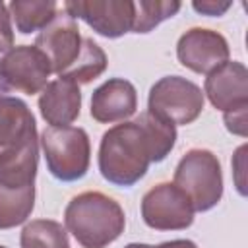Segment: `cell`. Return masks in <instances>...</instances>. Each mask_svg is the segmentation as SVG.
Returning a JSON list of instances; mask_svg holds the SVG:
<instances>
[{
    "label": "cell",
    "instance_id": "ffe728a7",
    "mask_svg": "<svg viewBox=\"0 0 248 248\" xmlns=\"http://www.w3.org/2000/svg\"><path fill=\"white\" fill-rule=\"evenodd\" d=\"M182 8L180 2H165V0H140L134 2V33H149L161 21L172 17Z\"/></svg>",
    "mask_w": 248,
    "mask_h": 248
},
{
    "label": "cell",
    "instance_id": "e0dca14e",
    "mask_svg": "<svg viewBox=\"0 0 248 248\" xmlns=\"http://www.w3.org/2000/svg\"><path fill=\"white\" fill-rule=\"evenodd\" d=\"M35 207V186L14 190L0 186V229H12L27 221Z\"/></svg>",
    "mask_w": 248,
    "mask_h": 248
},
{
    "label": "cell",
    "instance_id": "603a6c76",
    "mask_svg": "<svg viewBox=\"0 0 248 248\" xmlns=\"http://www.w3.org/2000/svg\"><path fill=\"white\" fill-rule=\"evenodd\" d=\"M151 248H198V246L192 240H169V242H163Z\"/></svg>",
    "mask_w": 248,
    "mask_h": 248
},
{
    "label": "cell",
    "instance_id": "d4e9b609",
    "mask_svg": "<svg viewBox=\"0 0 248 248\" xmlns=\"http://www.w3.org/2000/svg\"><path fill=\"white\" fill-rule=\"evenodd\" d=\"M124 248H151L149 244H138V242H132V244H128V246H124Z\"/></svg>",
    "mask_w": 248,
    "mask_h": 248
},
{
    "label": "cell",
    "instance_id": "cb8c5ba5",
    "mask_svg": "<svg viewBox=\"0 0 248 248\" xmlns=\"http://www.w3.org/2000/svg\"><path fill=\"white\" fill-rule=\"evenodd\" d=\"M10 91V87L4 83V79H2V76H0V95H6Z\"/></svg>",
    "mask_w": 248,
    "mask_h": 248
},
{
    "label": "cell",
    "instance_id": "7a4b0ae2",
    "mask_svg": "<svg viewBox=\"0 0 248 248\" xmlns=\"http://www.w3.org/2000/svg\"><path fill=\"white\" fill-rule=\"evenodd\" d=\"M64 223L83 248H105L124 232L126 217L120 203L107 194L81 192L68 202Z\"/></svg>",
    "mask_w": 248,
    "mask_h": 248
},
{
    "label": "cell",
    "instance_id": "44dd1931",
    "mask_svg": "<svg viewBox=\"0 0 248 248\" xmlns=\"http://www.w3.org/2000/svg\"><path fill=\"white\" fill-rule=\"evenodd\" d=\"M14 48V31L10 23V12L4 2H0V52H8Z\"/></svg>",
    "mask_w": 248,
    "mask_h": 248
},
{
    "label": "cell",
    "instance_id": "d6986e66",
    "mask_svg": "<svg viewBox=\"0 0 248 248\" xmlns=\"http://www.w3.org/2000/svg\"><path fill=\"white\" fill-rule=\"evenodd\" d=\"M21 248H70L66 229L52 219H35L27 223L19 236Z\"/></svg>",
    "mask_w": 248,
    "mask_h": 248
},
{
    "label": "cell",
    "instance_id": "7c38bea8",
    "mask_svg": "<svg viewBox=\"0 0 248 248\" xmlns=\"http://www.w3.org/2000/svg\"><path fill=\"white\" fill-rule=\"evenodd\" d=\"M37 165H39V138L37 132H33L19 143L6 147L0 153V186L14 190L35 186Z\"/></svg>",
    "mask_w": 248,
    "mask_h": 248
},
{
    "label": "cell",
    "instance_id": "4fadbf2b",
    "mask_svg": "<svg viewBox=\"0 0 248 248\" xmlns=\"http://www.w3.org/2000/svg\"><path fill=\"white\" fill-rule=\"evenodd\" d=\"M138 108L136 87L122 78H112L99 85L91 95V116L101 124L130 118Z\"/></svg>",
    "mask_w": 248,
    "mask_h": 248
},
{
    "label": "cell",
    "instance_id": "8fae6325",
    "mask_svg": "<svg viewBox=\"0 0 248 248\" xmlns=\"http://www.w3.org/2000/svg\"><path fill=\"white\" fill-rule=\"evenodd\" d=\"M176 56L184 68L196 74H209L229 60V43L213 29L192 27L178 39Z\"/></svg>",
    "mask_w": 248,
    "mask_h": 248
},
{
    "label": "cell",
    "instance_id": "2e32d148",
    "mask_svg": "<svg viewBox=\"0 0 248 248\" xmlns=\"http://www.w3.org/2000/svg\"><path fill=\"white\" fill-rule=\"evenodd\" d=\"M8 12L16 21L19 33L29 35L41 31L58 12V4L52 0H12Z\"/></svg>",
    "mask_w": 248,
    "mask_h": 248
},
{
    "label": "cell",
    "instance_id": "5bb4252c",
    "mask_svg": "<svg viewBox=\"0 0 248 248\" xmlns=\"http://www.w3.org/2000/svg\"><path fill=\"white\" fill-rule=\"evenodd\" d=\"M81 108V93L79 85L68 81V79H54L46 83L39 97V110L41 116L50 126H70L78 116Z\"/></svg>",
    "mask_w": 248,
    "mask_h": 248
},
{
    "label": "cell",
    "instance_id": "9a60e30c",
    "mask_svg": "<svg viewBox=\"0 0 248 248\" xmlns=\"http://www.w3.org/2000/svg\"><path fill=\"white\" fill-rule=\"evenodd\" d=\"M37 132L35 116L29 107L10 95H0V147H12Z\"/></svg>",
    "mask_w": 248,
    "mask_h": 248
},
{
    "label": "cell",
    "instance_id": "9c48e42d",
    "mask_svg": "<svg viewBox=\"0 0 248 248\" xmlns=\"http://www.w3.org/2000/svg\"><path fill=\"white\" fill-rule=\"evenodd\" d=\"M50 74L52 68L48 58L35 45L14 46L0 58V76L4 83L27 95L43 91Z\"/></svg>",
    "mask_w": 248,
    "mask_h": 248
},
{
    "label": "cell",
    "instance_id": "484cf974",
    "mask_svg": "<svg viewBox=\"0 0 248 248\" xmlns=\"http://www.w3.org/2000/svg\"><path fill=\"white\" fill-rule=\"evenodd\" d=\"M0 248H6V246H0Z\"/></svg>",
    "mask_w": 248,
    "mask_h": 248
},
{
    "label": "cell",
    "instance_id": "52a82bcc",
    "mask_svg": "<svg viewBox=\"0 0 248 248\" xmlns=\"http://www.w3.org/2000/svg\"><path fill=\"white\" fill-rule=\"evenodd\" d=\"M141 217L155 231H182L194 223V207L178 186L161 182L143 196Z\"/></svg>",
    "mask_w": 248,
    "mask_h": 248
},
{
    "label": "cell",
    "instance_id": "6da1fadb",
    "mask_svg": "<svg viewBox=\"0 0 248 248\" xmlns=\"http://www.w3.org/2000/svg\"><path fill=\"white\" fill-rule=\"evenodd\" d=\"M176 141V128L149 110L107 130L99 145V170L114 186H134L151 163L163 161Z\"/></svg>",
    "mask_w": 248,
    "mask_h": 248
},
{
    "label": "cell",
    "instance_id": "8992f818",
    "mask_svg": "<svg viewBox=\"0 0 248 248\" xmlns=\"http://www.w3.org/2000/svg\"><path fill=\"white\" fill-rule=\"evenodd\" d=\"M147 110L172 126H186L202 114L203 93L186 78L165 76L149 89Z\"/></svg>",
    "mask_w": 248,
    "mask_h": 248
},
{
    "label": "cell",
    "instance_id": "5b68a950",
    "mask_svg": "<svg viewBox=\"0 0 248 248\" xmlns=\"http://www.w3.org/2000/svg\"><path fill=\"white\" fill-rule=\"evenodd\" d=\"M172 184L188 196L194 211L213 209L223 196V174L217 155L209 149H190L178 161Z\"/></svg>",
    "mask_w": 248,
    "mask_h": 248
},
{
    "label": "cell",
    "instance_id": "ac0fdd59",
    "mask_svg": "<svg viewBox=\"0 0 248 248\" xmlns=\"http://www.w3.org/2000/svg\"><path fill=\"white\" fill-rule=\"evenodd\" d=\"M105 70H107V54H105V50L93 39L85 37L83 45H81L79 58L60 78L68 79V81H72L76 85H85V83L93 81L95 78H99Z\"/></svg>",
    "mask_w": 248,
    "mask_h": 248
},
{
    "label": "cell",
    "instance_id": "30bf717a",
    "mask_svg": "<svg viewBox=\"0 0 248 248\" xmlns=\"http://www.w3.org/2000/svg\"><path fill=\"white\" fill-rule=\"evenodd\" d=\"M74 19H83L93 31L107 39L132 31L134 2L130 0H74L62 6Z\"/></svg>",
    "mask_w": 248,
    "mask_h": 248
},
{
    "label": "cell",
    "instance_id": "277c9868",
    "mask_svg": "<svg viewBox=\"0 0 248 248\" xmlns=\"http://www.w3.org/2000/svg\"><path fill=\"white\" fill-rule=\"evenodd\" d=\"M41 147L50 174L62 182L85 176L91 161V143L83 128L48 126L41 134Z\"/></svg>",
    "mask_w": 248,
    "mask_h": 248
},
{
    "label": "cell",
    "instance_id": "7402d4cb",
    "mask_svg": "<svg viewBox=\"0 0 248 248\" xmlns=\"http://www.w3.org/2000/svg\"><path fill=\"white\" fill-rule=\"evenodd\" d=\"M192 8L196 12H200V14H203V16H223L231 8V2H223V4L211 2V0H207V2H194Z\"/></svg>",
    "mask_w": 248,
    "mask_h": 248
},
{
    "label": "cell",
    "instance_id": "3957f363",
    "mask_svg": "<svg viewBox=\"0 0 248 248\" xmlns=\"http://www.w3.org/2000/svg\"><path fill=\"white\" fill-rule=\"evenodd\" d=\"M203 93L209 103L223 112L227 130L236 136H246L248 110V70L240 62H225L211 70L205 78Z\"/></svg>",
    "mask_w": 248,
    "mask_h": 248
},
{
    "label": "cell",
    "instance_id": "ba28073f",
    "mask_svg": "<svg viewBox=\"0 0 248 248\" xmlns=\"http://www.w3.org/2000/svg\"><path fill=\"white\" fill-rule=\"evenodd\" d=\"M83 39L76 19L64 10L58 8L56 16L39 31L35 46L48 58L54 74L64 76L79 58Z\"/></svg>",
    "mask_w": 248,
    "mask_h": 248
}]
</instances>
